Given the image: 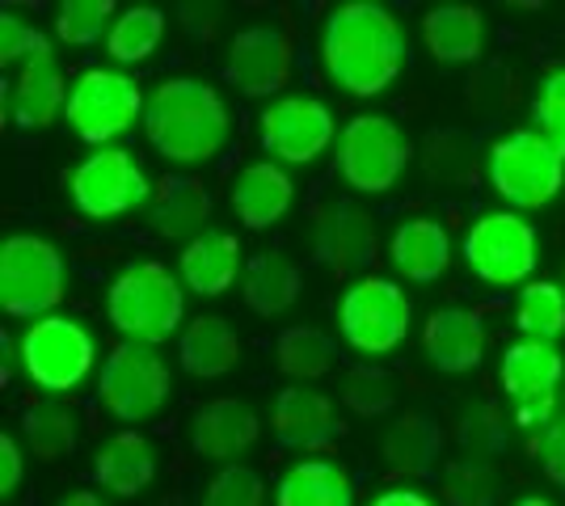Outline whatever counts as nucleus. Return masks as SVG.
Listing matches in <instances>:
<instances>
[{
    "mask_svg": "<svg viewBox=\"0 0 565 506\" xmlns=\"http://www.w3.org/2000/svg\"><path fill=\"white\" fill-rule=\"evenodd\" d=\"M321 60L333 85L351 97L384 94L405 68L401 22L372 0L338 4L321 30Z\"/></svg>",
    "mask_w": 565,
    "mask_h": 506,
    "instance_id": "1",
    "label": "nucleus"
},
{
    "mask_svg": "<svg viewBox=\"0 0 565 506\" xmlns=\"http://www.w3.org/2000/svg\"><path fill=\"white\" fill-rule=\"evenodd\" d=\"M143 136L166 161L199 165V161H212L224 152L228 136H233V119H228L224 97L215 94L212 85L173 76L148 94Z\"/></svg>",
    "mask_w": 565,
    "mask_h": 506,
    "instance_id": "2",
    "label": "nucleus"
},
{
    "mask_svg": "<svg viewBox=\"0 0 565 506\" xmlns=\"http://www.w3.org/2000/svg\"><path fill=\"white\" fill-rule=\"evenodd\" d=\"M106 313H110L118 334H127L140 346H161V342L178 334L186 300H182V288H178L169 266L136 262L110 283Z\"/></svg>",
    "mask_w": 565,
    "mask_h": 506,
    "instance_id": "3",
    "label": "nucleus"
},
{
    "mask_svg": "<svg viewBox=\"0 0 565 506\" xmlns=\"http://www.w3.org/2000/svg\"><path fill=\"white\" fill-rule=\"evenodd\" d=\"M490 182L511 207L536 212L562 194L565 152H557L541 131H511L490 148Z\"/></svg>",
    "mask_w": 565,
    "mask_h": 506,
    "instance_id": "4",
    "label": "nucleus"
},
{
    "mask_svg": "<svg viewBox=\"0 0 565 506\" xmlns=\"http://www.w3.org/2000/svg\"><path fill=\"white\" fill-rule=\"evenodd\" d=\"M338 330L354 355H367V359L393 355L409 334V300L393 279L367 274L342 291Z\"/></svg>",
    "mask_w": 565,
    "mask_h": 506,
    "instance_id": "5",
    "label": "nucleus"
},
{
    "mask_svg": "<svg viewBox=\"0 0 565 506\" xmlns=\"http://www.w3.org/2000/svg\"><path fill=\"white\" fill-rule=\"evenodd\" d=\"M64 300V258L43 237L18 233L0 245V309L9 316H47Z\"/></svg>",
    "mask_w": 565,
    "mask_h": 506,
    "instance_id": "6",
    "label": "nucleus"
},
{
    "mask_svg": "<svg viewBox=\"0 0 565 506\" xmlns=\"http://www.w3.org/2000/svg\"><path fill=\"white\" fill-rule=\"evenodd\" d=\"M97 397H102V406H106L110 418H118V422H152L169 401L166 359H161L152 346L122 342V346H115V351L106 355V363H102Z\"/></svg>",
    "mask_w": 565,
    "mask_h": 506,
    "instance_id": "7",
    "label": "nucleus"
},
{
    "mask_svg": "<svg viewBox=\"0 0 565 506\" xmlns=\"http://www.w3.org/2000/svg\"><path fill=\"white\" fill-rule=\"evenodd\" d=\"M465 262L490 288H519L541 262L536 228L515 212H490L465 233Z\"/></svg>",
    "mask_w": 565,
    "mask_h": 506,
    "instance_id": "8",
    "label": "nucleus"
},
{
    "mask_svg": "<svg viewBox=\"0 0 565 506\" xmlns=\"http://www.w3.org/2000/svg\"><path fill=\"white\" fill-rule=\"evenodd\" d=\"M143 94L140 85L127 73L115 68H89L76 76L68 97V127L85 140V144L110 148V140H118L122 131H131L136 119L143 115Z\"/></svg>",
    "mask_w": 565,
    "mask_h": 506,
    "instance_id": "9",
    "label": "nucleus"
},
{
    "mask_svg": "<svg viewBox=\"0 0 565 506\" xmlns=\"http://www.w3.org/2000/svg\"><path fill=\"white\" fill-rule=\"evenodd\" d=\"M68 194L85 219H118L152 198V182L131 152L97 148L68 173Z\"/></svg>",
    "mask_w": 565,
    "mask_h": 506,
    "instance_id": "10",
    "label": "nucleus"
},
{
    "mask_svg": "<svg viewBox=\"0 0 565 506\" xmlns=\"http://www.w3.org/2000/svg\"><path fill=\"white\" fill-rule=\"evenodd\" d=\"M409 165V144L401 127L384 115H354L338 136V173L359 194H384Z\"/></svg>",
    "mask_w": 565,
    "mask_h": 506,
    "instance_id": "11",
    "label": "nucleus"
},
{
    "mask_svg": "<svg viewBox=\"0 0 565 506\" xmlns=\"http://www.w3.org/2000/svg\"><path fill=\"white\" fill-rule=\"evenodd\" d=\"M97 346L85 325L72 316H43L22 334V367L43 392H72L94 372Z\"/></svg>",
    "mask_w": 565,
    "mask_h": 506,
    "instance_id": "12",
    "label": "nucleus"
},
{
    "mask_svg": "<svg viewBox=\"0 0 565 506\" xmlns=\"http://www.w3.org/2000/svg\"><path fill=\"white\" fill-rule=\"evenodd\" d=\"M565 376V359L553 342H511L502 367H498V380L507 388V397L515 401V422L523 431H544L553 418H557V385Z\"/></svg>",
    "mask_w": 565,
    "mask_h": 506,
    "instance_id": "13",
    "label": "nucleus"
},
{
    "mask_svg": "<svg viewBox=\"0 0 565 506\" xmlns=\"http://www.w3.org/2000/svg\"><path fill=\"white\" fill-rule=\"evenodd\" d=\"M258 136L275 165H312L321 152H330V144H338L330 106L305 94L270 101L258 119Z\"/></svg>",
    "mask_w": 565,
    "mask_h": 506,
    "instance_id": "14",
    "label": "nucleus"
},
{
    "mask_svg": "<svg viewBox=\"0 0 565 506\" xmlns=\"http://www.w3.org/2000/svg\"><path fill=\"white\" fill-rule=\"evenodd\" d=\"M291 64H296V51H291V39L282 30L249 25L233 39L224 76L245 97H275L291 80Z\"/></svg>",
    "mask_w": 565,
    "mask_h": 506,
    "instance_id": "15",
    "label": "nucleus"
},
{
    "mask_svg": "<svg viewBox=\"0 0 565 506\" xmlns=\"http://www.w3.org/2000/svg\"><path fill=\"white\" fill-rule=\"evenodd\" d=\"M72 89L64 85V68L55 60L51 43L34 51L13 85V122L18 127H51L60 115H68Z\"/></svg>",
    "mask_w": 565,
    "mask_h": 506,
    "instance_id": "16",
    "label": "nucleus"
},
{
    "mask_svg": "<svg viewBox=\"0 0 565 506\" xmlns=\"http://www.w3.org/2000/svg\"><path fill=\"white\" fill-rule=\"evenodd\" d=\"M258 431H262L258 413L249 410L245 401L224 397V401H212V406H203V410L194 413L190 443H194L199 456H207L228 469L241 452H249L258 443Z\"/></svg>",
    "mask_w": 565,
    "mask_h": 506,
    "instance_id": "17",
    "label": "nucleus"
},
{
    "mask_svg": "<svg viewBox=\"0 0 565 506\" xmlns=\"http://www.w3.org/2000/svg\"><path fill=\"white\" fill-rule=\"evenodd\" d=\"M270 427L282 448H296V452H321L330 448L333 434H338V418L326 392H312V388H282L275 410H270Z\"/></svg>",
    "mask_w": 565,
    "mask_h": 506,
    "instance_id": "18",
    "label": "nucleus"
},
{
    "mask_svg": "<svg viewBox=\"0 0 565 506\" xmlns=\"http://www.w3.org/2000/svg\"><path fill=\"white\" fill-rule=\"evenodd\" d=\"M423 351L426 359L435 363L439 372H448V376L481 367V359H486L481 316L469 313V309H439V313H430L423 330Z\"/></svg>",
    "mask_w": 565,
    "mask_h": 506,
    "instance_id": "19",
    "label": "nucleus"
},
{
    "mask_svg": "<svg viewBox=\"0 0 565 506\" xmlns=\"http://www.w3.org/2000/svg\"><path fill=\"white\" fill-rule=\"evenodd\" d=\"M291 198H296V182L275 161L245 165L233 182V212L249 233L279 224L287 216V207H291Z\"/></svg>",
    "mask_w": 565,
    "mask_h": 506,
    "instance_id": "20",
    "label": "nucleus"
},
{
    "mask_svg": "<svg viewBox=\"0 0 565 506\" xmlns=\"http://www.w3.org/2000/svg\"><path fill=\"white\" fill-rule=\"evenodd\" d=\"M152 228L166 237V241H194L207 233V219H212V194L199 177H161L157 191H152Z\"/></svg>",
    "mask_w": 565,
    "mask_h": 506,
    "instance_id": "21",
    "label": "nucleus"
},
{
    "mask_svg": "<svg viewBox=\"0 0 565 506\" xmlns=\"http://www.w3.org/2000/svg\"><path fill=\"white\" fill-rule=\"evenodd\" d=\"M317 258H326L338 274L376 262V224H372V216L354 203L330 207V216L317 224Z\"/></svg>",
    "mask_w": 565,
    "mask_h": 506,
    "instance_id": "22",
    "label": "nucleus"
},
{
    "mask_svg": "<svg viewBox=\"0 0 565 506\" xmlns=\"http://www.w3.org/2000/svg\"><path fill=\"white\" fill-rule=\"evenodd\" d=\"M178 270H182V283L194 295H224L241 279V245H236L233 233L207 228L203 237H194L182 249Z\"/></svg>",
    "mask_w": 565,
    "mask_h": 506,
    "instance_id": "23",
    "label": "nucleus"
},
{
    "mask_svg": "<svg viewBox=\"0 0 565 506\" xmlns=\"http://www.w3.org/2000/svg\"><path fill=\"white\" fill-rule=\"evenodd\" d=\"M439 452H444V431L430 413H401L380 439V456L397 477H426L439 464Z\"/></svg>",
    "mask_w": 565,
    "mask_h": 506,
    "instance_id": "24",
    "label": "nucleus"
},
{
    "mask_svg": "<svg viewBox=\"0 0 565 506\" xmlns=\"http://www.w3.org/2000/svg\"><path fill=\"white\" fill-rule=\"evenodd\" d=\"M423 43L439 64H472L486 51V18L472 4H439L423 18Z\"/></svg>",
    "mask_w": 565,
    "mask_h": 506,
    "instance_id": "25",
    "label": "nucleus"
},
{
    "mask_svg": "<svg viewBox=\"0 0 565 506\" xmlns=\"http://www.w3.org/2000/svg\"><path fill=\"white\" fill-rule=\"evenodd\" d=\"M94 477L102 489H110L118 498H136L157 477V456L152 443L136 431H118L110 443H102L94 460Z\"/></svg>",
    "mask_w": 565,
    "mask_h": 506,
    "instance_id": "26",
    "label": "nucleus"
},
{
    "mask_svg": "<svg viewBox=\"0 0 565 506\" xmlns=\"http://www.w3.org/2000/svg\"><path fill=\"white\" fill-rule=\"evenodd\" d=\"M388 258L405 279L414 283H435L451 262L448 228L439 219H405L393 241H388Z\"/></svg>",
    "mask_w": 565,
    "mask_h": 506,
    "instance_id": "27",
    "label": "nucleus"
},
{
    "mask_svg": "<svg viewBox=\"0 0 565 506\" xmlns=\"http://www.w3.org/2000/svg\"><path fill=\"white\" fill-rule=\"evenodd\" d=\"M178 359H182V367H186L190 376L220 380L241 359V337H236V330L224 316H194L186 330H182Z\"/></svg>",
    "mask_w": 565,
    "mask_h": 506,
    "instance_id": "28",
    "label": "nucleus"
},
{
    "mask_svg": "<svg viewBox=\"0 0 565 506\" xmlns=\"http://www.w3.org/2000/svg\"><path fill=\"white\" fill-rule=\"evenodd\" d=\"M300 288H305L300 266L279 249H262L245 266V288L241 291H245V304L258 316H279L300 300Z\"/></svg>",
    "mask_w": 565,
    "mask_h": 506,
    "instance_id": "29",
    "label": "nucleus"
},
{
    "mask_svg": "<svg viewBox=\"0 0 565 506\" xmlns=\"http://www.w3.org/2000/svg\"><path fill=\"white\" fill-rule=\"evenodd\" d=\"M279 506H354V485L333 460H300L279 477Z\"/></svg>",
    "mask_w": 565,
    "mask_h": 506,
    "instance_id": "30",
    "label": "nucleus"
},
{
    "mask_svg": "<svg viewBox=\"0 0 565 506\" xmlns=\"http://www.w3.org/2000/svg\"><path fill=\"white\" fill-rule=\"evenodd\" d=\"M275 363H279V372L287 380L308 385V380H321L338 363V346H333L330 334H321L312 325H291L275 342Z\"/></svg>",
    "mask_w": 565,
    "mask_h": 506,
    "instance_id": "31",
    "label": "nucleus"
},
{
    "mask_svg": "<svg viewBox=\"0 0 565 506\" xmlns=\"http://www.w3.org/2000/svg\"><path fill=\"white\" fill-rule=\"evenodd\" d=\"M161 39H166V13L152 9V4H136V9L115 18L106 51L118 64H143L152 51L161 47Z\"/></svg>",
    "mask_w": 565,
    "mask_h": 506,
    "instance_id": "32",
    "label": "nucleus"
},
{
    "mask_svg": "<svg viewBox=\"0 0 565 506\" xmlns=\"http://www.w3.org/2000/svg\"><path fill=\"white\" fill-rule=\"evenodd\" d=\"M515 325L532 342H553L565 334V288L536 279L527 288H519L515 300Z\"/></svg>",
    "mask_w": 565,
    "mask_h": 506,
    "instance_id": "33",
    "label": "nucleus"
},
{
    "mask_svg": "<svg viewBox=\"0 0 565 506\" xmlns=\"http://www.w3.org/2000/svg\"><path fill=\"white\" fill-rule=\"evenodd\" d=\"M22 431L30 452L39 460H64L76 448V418L68 406L60 401H43V406H30L22 418Z\"/></svg>",
    "mask_w": 565,
    "mask_h": 506,
    "instance_id": "34",
    "label": "nucleus"
},
{
    "mask_svg": "<svg viewBox=\"0 0 565 506\" xmlns=\"http://www.w3.org/2000/svg\"><path fill=\"white\" fill-rule=\"evenodd\" d=\"M342 401L359 418H380V413L393 410V401H397V380L384 367H376V363H359L342 380Z\"/></svg>",
    "mask_w": 565,
    "mask_h": 506,
    "instance_id": "35",
    "label": "nucleus"
},
{
    "mask_svg": "<svg viewBox=\"0 0 565 506\" xmlns=\"http://www.w3.org/2000/svg\"><path fill=\"white\" fill-rule=\"evenodd\" d=\"M110 18H115V0H64L60 13H55V34L68 47H94L106 34Z\"/></svg>",
    "mask_w": 565,
    "mask_h": 506,
    "instance_id": "36",
    "label": "nucleus"
},
{
    "mask_svg": "<svg viewBox=\"0 0 565 506\" xmlns=\"http://www.w3.org/2000/svg\"><path fill=\"white\" fill-rule=\"evenodd\" d=\"M203 506H266V485L254 469L245 464H228L220 469L207 489H203Z\"/></svg>",
    "mask_w": 565,
    "mask_h": 506,
    "instance_id": "37",
    "label": "nucleus"
},
{
    "mask_svg": "<svg viewBox=\"0 0 565 506\" xmlns=\"http://www.w3.org/2000/svg\"><path fill=\"white\" fill-rule=\"evenodd\" d=\"M532 119H536V131H541L548 144L565 152V68L562 73H548L536 89V101H532Z\"/></svg>",
    "mask_w": 565,
    "mask_h": 506,
    "instance_id": "38",
    "label": "nucleus"
},
{
    "mask_svg": "<svg viewBox=\"0 0 565 506\" xmlns=\"http://www.w3.org/2000/svg\"><path fill=\"white\" fill-rule=\"evenodd\" d=\"M43 43H47V39L25 22V18L9 13V9L0 13V64H4V68H9V64H25Z\"/></svg>",
    "mask_w": 565,
    "mask_h": 506,
    "instance_id": "39",
    "label": "nucleus"
},
{
    "mask_svg": "<svg viewBox=\"0 0 565 506\" xmlns=\"http://www.w3.org/2000/svg\"><path fill=\"white\" fill-rule=\"evenodd\" d=\"M494 473L481 464V460H469L460 469H451V503L456 506H481V503H494L498 489H494Z\"/></svg>",
    "mask_w": 565,
    "mask_h": 506,
    "instance_id": "40",
    "label": "nucleus"
},
{
    "mask_svg": "<svg viewBox=\"0 0 565 506\" xmlns=\"http://www.w3.org/2000/svg\"><path fill=\"white\" fill-rule=\"evenodd\" d=\"M502 422H498V413L490 406H481V410H472L465 418V427H460V439H465V448H469V460H486L494 456L498 448H502Z\"/></svg>",
    "mask_w": 565,
    "mask_h": 506,
    "instance_id": "41",
    "label": "nucleus"
},
{
    "mask_svg": "<svg viewBox=\"0 0 565 506\" xmlns=\"http://www.w3.org/2000/svg\"><path fill=\"white\" fill-rule=\"evenodd\" d=\"M536 456H541V469L548 473V482H557L565 489V413H557L541 434H536Z\"/></svg>",
    "mask_w": 565,
    "mask_h": 506,
    "instance_id": "42",
    "label": "nucleus"
},
{
    "mask_svg": "<svg viewBox=\"0 0 565 506\" xmlns=\"http://www.w3.org/2000/svg\"><path fill=\"white\" fill-rule=\"evenodd\" d=\"M22 477H25L22 443L4 431L0 434V494H4V498H13V494L22 489Z\"/></svg>",
    "mask_w": 565,
    "mask_h": 506,
    "instance_id": "43",
    "label": "nucleus"
},
{
    "mask_svg": "<svg viewBox=\"0 0 565 506\" xmlns=\"http://www.w3.org/2000/svg\"><path fill=\"white\" fill-rule=\"evenodd\" d=\"M367 506H435V503L426 494H418V489H384Z\"/></svg>",
    "mask_w": 565,
    "mask_h": 506,
    "instance_id": "44",
    "label": "nucleus"
},
{
    "mask_svg": "<svg viewBox=\"0 0 565 506\" xmlns=\"http://www.w3.org/2000/svg\"><path fill=\"white\" fill-rule=\"evenodd\" d=\"M60 506H106L97 494H89V489H76V494H68V498H60Z\"/></svg>",
    "mask_w": 565,
    "mask_h": 506,
    "instance_id": "45",
    "label": "nucleus"
},
{
    "mask_svg": "<svg viewBox=\"0 0 565 506\" xmlns=\"http://www.w3.org/2000/svg\"><path fill=\"white\" fill-rule=\"evenodd\" d=\"M515 506H553V503H548V498H536V494H532V498H519Z\"/></svg>",
    "mask_w": 565,
    "mask_h": 506,
    "instance_id": "46",
    "label": "nucleus"
}]
</instances>
